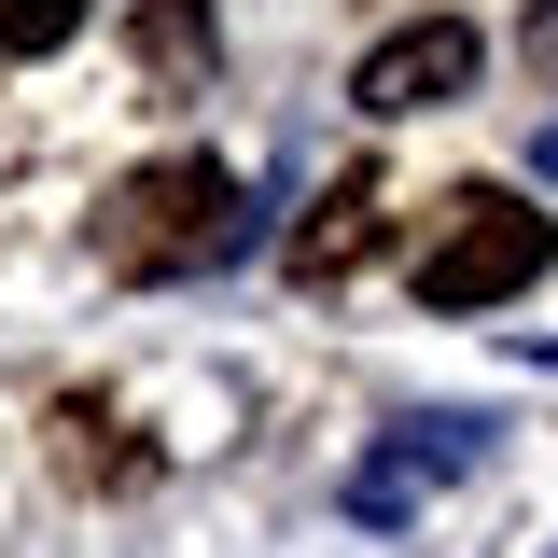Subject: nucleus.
I'll use <instances>...</instances> for the list:
<instances>
[{"label":"nucleus","mask_w":558,"mask_h":558,"mask_svg":"<svg viewBox=\"0 0 558 558\" xmlns=\"http://www.w3.org/2000/svg\"><path fill=\"white\" fill-rule=\"evenodd\" d=\"M209 252H238V168L223 154H154L98 196V266L112 279H182Z\"/></svg>","instance_id":"1"},{"label":"nucleus","mask_w":558,"mask_h":558,"mask_svg":"<svg viewBox=\"0 0 558 558\" xmlns=\"http://www.w3.org/2000/svg\"><path fill=\"white\" fill-rule=\"evenodd\" d=\"M545 266H558V223L531 196L475 182V196H447L433 252H418V307H502V293H531Z\"/></svg>","instance_id":"2"},{"label":"nucleus","mask_w":558,"mask_h":558,"mask_svg":"<svg viewBox=\"0 0 558 558\" xmlns=\"http://www.w3.org/2000/svg\"><path fill=\"white\" fill-rule=\"evenodd\" d=\"M475 70H488V43H475V14H418V28H391V43H363V70H349V112H447V98H475Z\"/></svg>","instance_id":"3"},{"label":"nucleus","mask_w":558,"mask_h":558,"mask_svg":"<svg viewBox=\"0 0 558 558\" xmlns=\"http://www.w3.org/2000/svg\"><path fill=\"white\" fill-rule=\"evenodd\" d=\"M377 238H391V182H377V168H349L336 196L293 223V252H279V266H293V279H349L363 252H377Z\"/></svg>","instance_id":"4"},{"label":"nucleus","mask_w":558,"mask_h":558,"mask_svg":"<svg viewBox=\"0 0 558 558\" xmlns=\"http://www.w3.org/2000/svg\"><path fill=\"white\" fill-rule=\"evenodd\" d=\"M43 461H57L70 488H140V475H154V447H140V433H126L112 405H98V391L43 405Z\"/></svg>","instance_id":"5"},{"label":"nucleus","mask_w":558,"mask_h":558,"mask_svg":"<svg viewBox=\"0 0 558 558\" xmlns=\"http://www.w3.org/2000/svg\"><path fill=\"white\" fill-rule=\"evenodd\" d=\"M405 433H418V447H377V461L349 475V517H405L433 475H461V461H475V433H461V418H405Z\"/></svg>","instance_id":"6"},{"label":"nucleus","mask_w":558,"mask_h":558,"mask_svg":"<svg viewBox=\"0 0 558 558\" xmlns=\"http://www.w3.org/2000/svg\"><path fill=\"white\" fill-rule=\"evenodd\" d=\"M140 70L154 84H196L209 70V0H140Z\"/></svg>","instance_id":"7"},{"label":"nucleus","mask_w":558,"mask_h":558,"mask_svg":"<svg viewBox=\"0 0 558 558\" xmlns=\"http://www.w3.org/2000/svg\"><path fill=\"white\" fill-rule=\"evenodd\" d=\"M84 14H98V0H0V57H57Z\"/></svg>","instance_id":"8"},{"label":"nucleus","mask_w":558,"mask_h":558,"mask_svg":"<svg viewBox=\"0 0 558 558\" xmlns=\"http://www.w3.org/2000/svg\"><path fill=\"white\" fill-rule=\"evenodd\" d=\"M531 70H545V84H558V0H545V14H531Z\"/></svg>","instance_id":"9"}]
</instances>
